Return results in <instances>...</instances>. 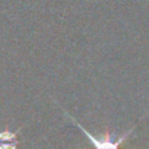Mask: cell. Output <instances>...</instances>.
<instances>
[{
    "mask_svg": "<svg viewBox=\"0 0 149 149\" xmlns=\"http://www.w3.org/2000/svg\"><path fill=\"white\" fill-rule=\"evenodd\" d=\"M65 114H67V115L71 118V120H73L74 123H76V126L79 127V128L81 130V131L84 132L85 135H86V136H88V139H89V140H90V143H92V144L94 145V148H95V149H118L119 145H120L122 143H123L124 140L127 139V136H128V135L132 132V130H130V131H127L126 134L123 135V136H120V137H119L118 140H115V141H113V140L110 139V134H109V132L106 131V132H105V135H103V136L101 137V139H97V137H94V136H93V135L90 134L89 131H86V130H85L84 127H82L81 124L79 123V122H77V120H74V119H73V116H71L68 113H65Z\"/></svg>",
    "mask_w": 149,
    "mask_h": 149,
    "instance_id": "1",
    "label": "cell"
},
{
    "mask_svg": "<svg viewBox=\"0 0 149 149\" xmlns=\"http://www.w3.org/2000/svg\"><path fill=\"white\" fill-rule=\"evenodd\" d=\"M18 134H20V130L16 132L8 131V128L5 131H0V141H15Z\"/></svg>",
    "mask_w": 149,
    "mask_h": 149,
    "instance_id": "2",
    "label": "cell"
},
{
    "mask_svg": "<svg viewBox=\"0 0 149 149\" xmlns=\"http://www.w3.org/2000/svg\"><path fill=\"white\" fill-rule=\"evenodd\" d=\"M0 149H17V141H13L12 144H0Z\"/></svg>",
    "mask_w": 149,
    "mask_h": 149,
    "instance_id": "3",
    "label": "cell"
}]
</instances>
